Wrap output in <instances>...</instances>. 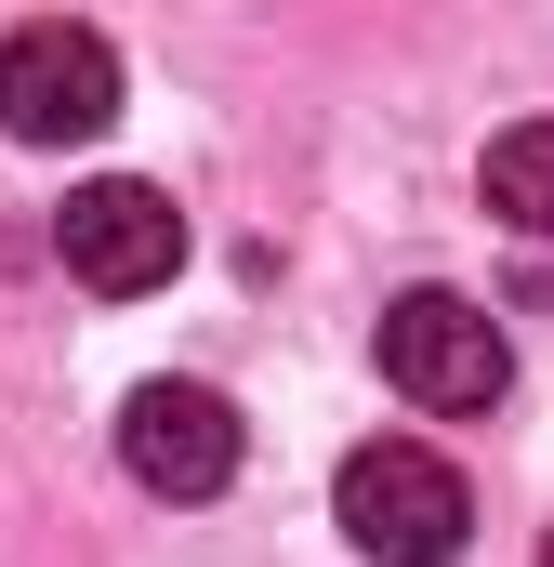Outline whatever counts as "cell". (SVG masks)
<instances>
[{
	"label": "cell",
	"mask_w": 554,
	"mask_h": 567,
	"mask_svg": "<svg viewBox=\"0 0 554 567\" xmlns=\"http://www.w3.org/2000/svg\"><path fill=\"white\" fill-rule=\"evenodd\" d=\"M330 515H343V542L370 567H449L462 528H475V488H462V462H435L422 435H370V449H343Z\"/></svg>",
	"instance_id": "obj_1"
},
{
	"label": "cell",
	"mask_w": 554,
	"mask_h": 567,
	"mask_svg": "<svg viewBox=\"0 0 554 567\" xmlns=\"http://www.w3.org/2000/svg\"><path fill=\"white\" fill-rule=\"evenodd\" d=\"M370 357H383V383H397L410 410H435V423L502 410V383H515L502 317H489V303H462V290H397V303H383V330H370Z\"/></svg>",
	"instance_id": "obj_2"
},
{
	"label": "cell",
	"mask_w": 554,
	"mask_h": 567,
	"mask_svg": "<svg viewBox=\"0 0 554 567\" xmlns=\"http://www.w3.org/2000/svg\"><path fill=\"white\" fill-rule=\"evenodd\" d=\"M106 120H120V53L93 27L40 13V27L0 40V133L13 145H93Z\"/></svg>",
	"instance_id": "obj_3"
},
{
	"label": "cell",
	"mask_w": 554,
	"mask_h": 567,
	"mask_svg": "<svg viewBox=\"0 0 554 567\" xmlns=\"http://www.w3.org/2000/svg\"><path fill=\"white\" fill-rule=\"evenodd\" d=\"M53 251H66L80 290L133 303V290H172V265H185V212H172L145 172H106V185H80V198L53 212Z\"/></svg>",
	"instance_id": "obj_4"
},
{
	"label": "cell",
	"mask_w": 554,
	"mask_h": 567,
	"mask_svg": "<svg viewBox=\"0 0 554 567\" xmlns=\"http://www.w3.org/2000/svg\"><path fill=\"white\" fill-rule=\"evenodd\" d=\"M120 462H133V488H158V502H212V488L238 475V410H225L212 383H133Z\"/></svg>",
	"instance_id": "obj_5"
},
{
	"label": "cell",
	"mask_w": 554,
	"mask_h": 567,
	"mask_svg": "<svg viewBox=\"0 0 554 567\" xmlns=\"http://www.w3.org/2000/svg\"><path fill=\"white\" fill-rule=\"evenodd\" d=\"M489 212L515 225V238H554V120H515V133H489Z\"/></svg>",
	"instance_id": "obj_6"
},
{
	"label": "cell",
	"mask_w": 554,
	"mask_h": 567,
	"mask_svg": "<svg viewBox=\"0 0 554 567\" xmlns=\"http://www.w3.org/2000/svg\"><path fill=\"white\" fill-rule=\"evenodd\" d=\"M542 567H554V528H542Z\"/></svg>",
	"instance_id": "obj_7"
}]
</instances>
